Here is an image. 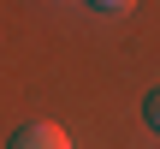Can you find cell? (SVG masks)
Instances as JSON below:
<instances>
[{
	"label": "cell",
	"instance_id": "6da1fadb",
	"mask_svg": "<svg viewBox=\"0 0 160 149\" xmlns=\"http://www.w3.org/2000/svg\"><path fill=\"white\" fill-rule=\"evenodd\" d=\"M6 149H71V137H65L59 125H48V119H36V125H18Z\"/></svg>",
	"mask_w": 160,
	"mask_h": 149
},
{
	"label": "cell",
	"instance_id": "7a4b0ae2",
	"mask_svg": "<svg viewBox=\"0 0 160 149\" xmlns=\"http://www.w3.org/2000/svg\"><path fill=\"white\" fill-rule=\"evenodd\" d=\"M142 119H148V125H154V131H160V84H154V90H148V102H142Z\"/></svg>",
	"mask_w": 160,
	"mask_h": 149
},
{
	"label": "cell",
	"instance_id": "3957f363",
	"mask_svg": "<svg viewBox=\"0 0 160 149\" xmlns=\"http://www.w3.org/2000/svg\"><path fill=\"white\" fill-rule=\"evenodd\" d=\"M89 6H95V12H113V18H119V12H131L137 0H89Z\"/></svg>",
	"mask_w": 160,
	"mask_h": 149
}]
</instances>
